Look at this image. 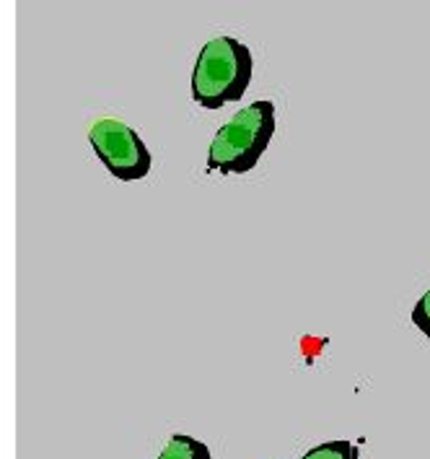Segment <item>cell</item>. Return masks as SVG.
Masks as SVG:
<instances>
[{"label": "cell", "mask_w": 430, "mask_h": 459, "mask_svg": "<svg viewBox=\"0 0 430 459\" xmlns=\"http://www.w3.org/2000/svg\"><path fill=\"white\" fill-rule=\"evenodd\" d=\"M89 143L107 171L122 182H135L150 174V151L127 122L117 117H99L89 127Z\"/></svg>", "instance_id": "obj_3"}, {"label": "cell", "mask_w": 430, "mask_h": 459, "mask_svg": "<svg viewBox=\"0 0 430 459\" xmlns=\"http://www.w3.org/2000/svg\"><path fill=\"white\" fill-rule=\"evenodd\" d=\"M412 325L430 340V289L415 304V309H412Z\"/></svg>", "instance_id": "obj_6"}, {"label": "cell", "mask_w": 430, "mask_h": 459, "mask_svg": "<svg viewBox=\"0 0 430 459\" xmlns=\"http://www.w3.org/2000/svg\"><path fill=\"white\" fill-rule=\"evenodd\" d=\"M159 459H213V455H211L208 444H202V441H197L187 434H174L164 446V452L159 455Z\"/></svg>", "instance_id": "obj_4"}, {"label": "cell", "mask_w": 430, "mask_h": 459, "mask_svg": "<svg viewBox=\"0 0 430 459\" xmlns=\"http://www.w3.org/2000/svg\"><path fill=\"white\" fill-rule=\"evenodd\" d=\"M301 459H358V446L348 438H335V441L314 446Z\"/></svg>", "instance_id": "obj_5"}, {"label": "cell", "mask_w": 430, "mask_h": 459, "mask_svg": "<svg viewBox=\"0 0 430 459\" xmlns=\"http://www.w3.org/2000/svg\"><path fill=\"white\" fill-rule=\"evenodd\" d=\"M254 73V57L236 37H215L202 45L192 71V99L205 109L239 101Z\"/></svg>", "instance_id": "obj_1"}, {"label": "cell", "mask_w": 430, "mask_h": 459, "mask_svg": "<svg viewBox=\"0 0 430 459\" xmlns=\"http://www.w3.org/2000/svg\"><path fill=\"white\" fill-rule=\"evenodd\" d=\"M275 135V104L260 99L218 127L208 151V174H246L257 167Z\"/></svg>", "instance_id": "obj_2"}]
</instances>
